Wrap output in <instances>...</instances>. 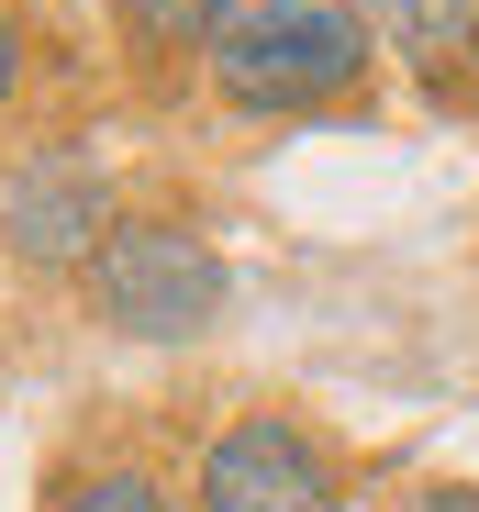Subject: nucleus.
Returning <instances> with one entry per match:
<instances>
[{"instance_id":"f257e3e1","label":"nucleus","mask_w":479,"mask_h":512,"mask_svg":"<svg viewBox=\"0 0 479 512\" xmlns=\"http://www.w3.org/2000/svg\"><path fill=\"white\" fill-rule=\"evenodd\" d=\"M368 56H379V34L346 0H246L201 67L234 112H335V101H357Z\"/></svg>"},{"instance_id":"f03ea898","label":"nucleus","mask_w":479,"mask_h":512,"mask_svg":"<svg viewBox=\"0 0 479 512\" xmlns=\"http://www.w3.org/2000/svg\"><path fill=\"white\" fill-rule=\"evenodd\" d=\"M78 279H90V312L112 334H134V346H190V334H212L223 301H234V268L212 256V234L156 223V212H123Z\"/></svg>"},{"instance_id":"7ed1b4c3","label":"nucleus","mask_w":479,"mask_h":512,"mask_svg":"<svg viewBox=\"0 0 479 512\" xmlns=\"http://www.w3.org/2000/svg\"><path fill=\"white\" fill-rule=\"evenodd\" d=\"M190 490H201V512H346L335 446L312 435V423H290V412L223 423L201 446V468H190Z\"/></svg>"},{"instance_id":"20e7f679","label":"nucleus","mask_w":479,"mask_h":512,"mask_svg":"<svg viewBox=\"0 0 479 512\" xmlns=\"http://www.w3.org/2000/svg\"><path fill=\"white\" fill-rule=\"evenodd\" d=\"M112 223H123L112 179H101L90 156H67V145L23 156L12 179H0V245H12L23 268H90Z\"/></svg>"},{"instance_id":"39448f33","label":"nucleus","mask_w":479,"mask_h":512,"mask_svg":"<svg viewBox=\"0 0 479 512\" xmlns=\"http://www.w3.org/2000/svg\"><path fill=\"white\" fill-rule=\"evenodd\" d=\"M368 34L424 90H479V0H368Z\"/></svg>"},{"instance_id":"423d86ee","label":"nucleus","mask_w":479,"mask_h":512,"mask_svg":"<svg viewBox=\"0 0 479 512\" xmlns=\"http://www.w3.org/2000/svg\"><path fill=\"white\" fill-rule=\"evenodd\" d=\"M234 12H246V0H112V23H123L134 56H212Z\"/></svg>"},{"instance_id":"0eeeda50","label":"nucleus","mask_w":479,"mask_h":512,"mask_svg":"<svg viewBox=\"0 0 479 512\" xmlns=\"http://www.w3.org/2000/svg\"><path fill=\"white\" fill-rule=\"evenodd\" d=\"M45 512H179V501H168V490H156L145 468H67Z\"/></svg>"},{"instance_id":"6e6552de","label":"nucleus","mask_w":479,"mask_h":512,"mask_svg":"<svg viewBox=\"0 0 479 512\" xmlns=\"http://www.w3.org/2000/svg\"><path fill=\"white\" fill-rule=\"evenodd\" d=\"M12 90H23V12H0V112H12Z\"/></svg>"},{"instance_id":"1a4fd4ad","label":"nucleus","mask_w":479,"mask_h":512,"mask_svg":"<svg viewBox=\"0 0 479 512\" xmlns=\"http://www.w3.org/2000/svg\"><path fill=\"white\" fill-rule=\"evenodd\" d=\"M424 512H479V490H457V479H446V490H424Z\"/></svg>"}]
</instances>
